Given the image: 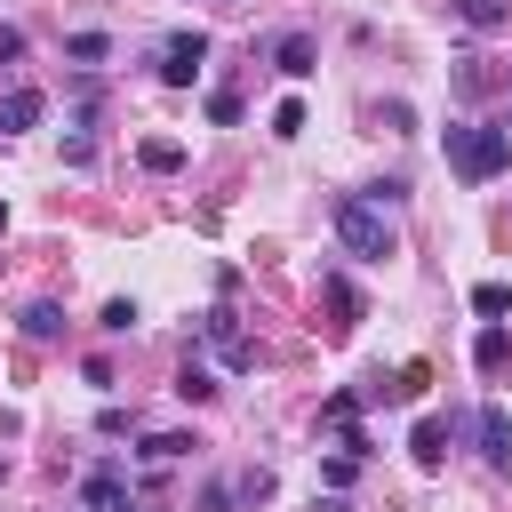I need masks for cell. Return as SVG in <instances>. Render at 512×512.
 <instances>
[{"label": "cell", "mask_w": 512, "mask_h": 512, "mask_svg": "<svg viewBox=\"0 0 512 512\" xmlns=\"http://www.w3.org/2000/svg\"><path fill=\"white\" fill-rule=\"evenodd\" d=\"M328 216H336V240H344V256H360V264H384V256H400V232H392V216H384L368 192H344Z\"/></svg>", "instance_id": "cell-1"}, {"label": "cell", "mask_w": 512, "mask_h": 512, "mask_svg": "<svg viewBox=\"0 0 512 512\" xmlns=\"http://www.w3.org/2000/svg\"><path fill=\"white\" fill-rule=\"evenodd\" d=\"M448 168L464 184H488L512 168V128H448Z\"/></svg>", "instance_id": "cell-2"}, {"label": "cell", "mask_w": 512, "mask_h": 512, "mask_svg": "<svg viewBox=\"0 0 512 512\" xmlns=\"http://www.w3.org/2000/svg\"><path fill=\"white\" fill-rule=\"evenodd\" d=\"M200 336H208V352H216L232 376H248V368H256V336L240 328V312H232V304H216V312L200 320Z\"/></svg>", "instance_id": "cell-3"}, {"label": "cell", "mask_w": 512, "mask_h": 512, "mask_svg": "<svg viewBox=\"0 0 512 512\" xmlns=\"http://www.w3.org/2000/svg\"><path fill=\"white\" fill-rule=\"evenodd\" d=\"M200 64H208V32H168V40H160V80H168V88H192Z\"/></svg>", "instance_id": "cell-4"}, {"label": "cell", "mask_w": 512, "mask_h": 512, "mask_svg": "<svg viewBox=\"0 0 512 512\" xmlns=\"http://www.w3.org/2000/svg\"><path fill=\"white\" fill-rule=\"evenodd\" d=\"M480 456H488V472H512V416L496 400L480 408Z\"/></svg>", "instance_id": "cell-5"}, {"label": "cell", "mask_w": 512, "mask_h": 512, "mask_svg": "<svg viewBox=\"0 0 512 512\" xmlns=\"http://www.w3.org/2000/svg\"><path fill=\"white\" fill-rule=\"evenodd\" d=\"M312 64H320V48H312V32H280V40H272V72H280V80H304Z\"/></svg>", "instance_id": "cell-6"}, {"label": "cell", "mask_w": 512, "mask_h": 512, "mask_svg": "<svg viewBox=\"0 0 512 512\" xmlns=\"http://www.w3.org/2000/svg\"><path fill=\"white\" fill-rule=\"evenodd\" d=\"M472 368H480V376H504V368H512V328H504V320H488V328L472 336Z\"/></svg>", "instance_id": "cell-7"}, {"label": "cell", "mask_w": 512, "mask_h": 512, "mask_svg": "<svg viewBox=\"0 0 512 512\" xmlns=\"http://www.w3.org/2000/svg\"><path fill=\"white\" fill-rule=\"evenodd\" d=\"M16 328H24L32 344H56V336H64V304H56V296H32V304L16 312Z\"/></svg>", "instance_id": "cell-8"}, {"label": "cell", "mask_w": 512, "mask_h": 512, "mask_svg": "<svg viewBox=\"0 0 512 512\" xmlns=\"http://www.w3.org/2000/svg\"><path fill=\"white\" fill-rule=\"evenodd\" d=\"M408 456H416L424 472H440V456H448V424H440V416H416V432H408Z\"/></svg>", "instance_id": "cell-9"}, {"label": "cell", "mask_w": 512, "mask_h": 512, "mask_svg": "<svg viewBox=\"0 0 512 512\" xmlns=\"http://www.w3.org/2000/svg\"><path fill=\"white\" fill-rule=\"evenodd\" d=\"M120 488H128V480H120L112 464H96V472L80 480V512H112V504H120Z\"/></svg>", "instance_id": "cell-10"}, {"label": "cell", "mask_w": 512, "mask_h": 512, "mask_svg": "<svg viewBox=\"0 0 512 512\" xmlns=\"http://www.w3.org/2000/svg\"><path fill=\"white\" fill-rule=\"evenodd\" d=\"M48 112V96L40 88H8V104H0V136H16V128H32Z\"/></svg>", "instance_id": "cell-11"}, {"label": "cell", "mask_w": 512, "mask_h": 512, "mask_svg": "<svg viewBox=\"0 0 512 512\" xmlns=\"http://www.w3.org/2000/svg\"><path fill=\"white\" fill-rule=\"evenodd\" d=\"M192 448H200L192 432H144V440H136V456H144V464H176V456H192Z\"/></svg>", "instance_id": "cell-12"}, {"label": "cell", "mask_w": 512, "mask_h": 512, "mask_svg": "<svg viewBox=\"0 0 512 512\" xmlns=\"http://www.w3.org/2000/svg\"><path fill=\"white\" fill-rule=\"evenodd\" d=\"M136 160H144L152 176H176V168H184V144H176V136H144V144H136Z\"/></svg>", "instance_id": "cell-13"}, {"label": "cell", "mask_w": 512, "mask_h": 512, "mask_svg": "<svg viewBox=\"0 0 512 512\" xmlns=\"http://www.w3.org/2000/svg\"><path fill=\"white\" fill-rule=\"evenodd\" d=\"M176 400H216V376L200 368V352H184V368H176Z\"/></svg>", "instance_id": "cell-14"}, {"label": "cell", "mask_w": 512, "mask_h": 512, "mask_svg": "<svg viewBox=\"0 0 512 512\" xmlns=\"http://www.w3.org/2000/svg\"><path fill=\"white\" fill-rule=\"evenodd\" d=\"M272 488H280V480L256 464V472H240V480H232V504H248V512H256V504H272Z\"/></svg>", "instance_id": "cell-15"}, {"label": "cell", "mask_w": 512, "mask_h": 512, "mask_svg": "<svg viewBox=\"0 0 512 512\" xmlns=\"http://www.w3.org/2000/svg\"><path fill=\"white\" fill-rule=\"evenodd\" d=\"M472 312H480V320H504V312H512V288H504V280H480V288H472Z\"/></svg>", "instance_id": "cell-16"}, {"label": "cell", "mask_w": 512, "mask_h": 512, "mask_svg": "<svg viewBox=\"0 0 512 512\" xmlns=\"http://www.w3.org/2000/svg\"><path fill=\"white\" fill-rule=\"evenodd\" d=\"M456 16H464L472 32H496V24L512 16V8H504V0H456Z\"/></svg>", "instance_id": "cell-17"}, {"label": "cell", "mask_w": 512, "mask_h": 512, "mask_svg": "<svg viewBox=\"0 0 512 512\" xmlns=\"http://www.w3.org/2000/svg\"><path fill=\"white\" fill-rule=\"evenodd\" d=\"M64 56H72V64H104V56H112V40H104V32H72V40H64Z\"/></svg>", "instance_id": "cell-18"}, {"label": "cell", "mask_w": 512, "mask_h": 512, "mask_svg": "<svg viewBox=\"0 0 512 512\" xmlns=\"http://www.w3.org/2000/svg\"><path fill=\"white\" fill-rule=\"evenodd\" d=\"M328 304H336V312H344V320H360V312H368V304H360V288H352V280H344V272H328Z\"/></svg>", "instance_id": "cell-19"}, {"label": "cell", "mask_w": 512, "mask_h": 512, "mask_svg": "<svg viewBox=\"0 0 512 512\" xmlns=\"http://www.w3.org/2000/svg\"><path fill=\"white\" fill-rule=\"evenodd\" d=\"M352 480H360V456H344V448H336V456L320 464V488H352Z\"/></svg>", "instance_id": "cell-20"}, {"label": "cell", "mask_w": 512, "mask_h": 512, "mask_svg": "<svg viewBox=\"0 0 512 512\" xmlns=\"http://www.w3.org/2000/svg\"><path fill=\"white\" fill-rule=\"evenodd\" d=\"M208 120H216V128H240V96L216 88V96H208Z\"/></svg>", "instance_id": "cell-21"}, {"label": "cell", "mask_w": 512, "mask_h": 512, "mask_svg": "<svg viewBox=\"0 0 512 512\" xmlns=\"http://www.w3.org/2000/svg\"><path fill=\"white\" fill-rule=\"evenodd\" d=\"M272 136H304V104H296V96L272 104Z\"/></svg>", "instance_id": "cell-22"}, {"label": "cell", "mask_w": 512, "mask_h": 512, "mask_svg": "<svg viewBox=\"0 0 512 512\" xmlns=\"http://www.w3.org/2000/svg\"><path fill=\"white\" fill-rule=\"evenodd\" d=\"M376 128H392V136H408V128H416V112H408V104L392 96V104H376Z\"/></svg>", "instance_id": "cell-23"}, {"label": "cell", "mask_w": 512, "mask_h": 512, "mask_svg": "<svg viewBox=\"0 0 512 512\" xmlns=\"http://www.w3.org/2000/svg\"><path fill=\"white\" fill-rule=\"evenodd\" d=\"M136 320H144V312H136V304H128V296H112V304H104V328H112V336H128V328H136Z\"/></svg>", "instance_id": "cell-24"}, {"label": "cell", "mask_w": 512, "mask_h": 512, "mask_svg": "<svg viewBox=\"0 0 512 512\" xmlns=\"http://www.w3.org/2000/svg\"><path fill=\"white\" fill-rule=\"evenodd\" d=\"M200 512H232V480H216V488H200Z\"/></svg>", "instance_id": "cell-25"}, {"label": "cell", "mask_w": 512, "mask_h": 512, "mask_svg": "<svg viewBox=\"0 0 512 512\" xmlns=\"http://www.w3.org/2000/svg\"><path fill=\"white\" fill-rule=\"evenodd\" d=\"M16 56H24V32H16V24H0V64H16Z\"/></svg>", "instance_id": "cell-26"}, {"label": "cell", "mask_w": 512, "mask_h": 512, "mask_svg": "<svg viewBox=\"0 0 512 512\" xmlns=\"http://www.w3.org/2000/svg\"><path fill=\"white\" fill-rule=\"evenodd\" d=\"M0 480H8V456H0Z\"/></svg>", "instance_id": "cell-27"}, {"label": "cell", "mask_w": 512, "mask_h": 512, "mask_svg": "<svg viewBox=\"0 0 512 512\" xmlns=\"http://www.w3.org/2000/svg\"><path fill=\"white\" fill-rule=\"evenodd\" d=\"M0 232H8V208H0Z\"/></svg>", "instance_id": "cell-28"}, {"label": "cell", "mask_w": 512, "mask_h": 512, "mask_svg": "<svg viewBox=\"0 0 512 512\" xmlns=\"http://www.w3.org/2000/svg\"><path fill=\"white\" fill-rule=\"evenodd\" d=\"M112 512H128V504H112Z\"/></svg>", "instance_id": "cell-29"}]
</instances>
